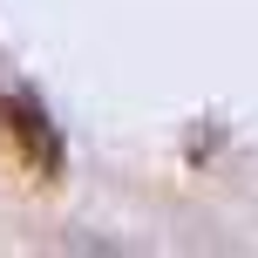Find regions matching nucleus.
Instances as JSON below:
<instances>
[{"mask_svg": "<svg viewBox=\"0 0 258 258\" xmlns=\"http://www.w3.org/2000/svg\"><path fill=\"white\" fill-rule=\"evenodd\" d=\"M0 136H7V150L34 170V183H54V177H61V136H54L48 109H41L34 95L0 89Z\"/></svg>", "mask_w": 258, "mask_h": 258, "instance_id": "1", "label": "nucleus"}]
</instances>
